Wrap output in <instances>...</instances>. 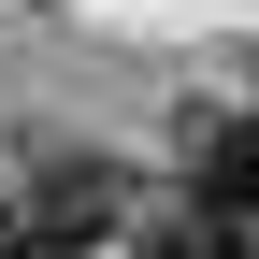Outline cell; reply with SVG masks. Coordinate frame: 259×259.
<instances>
[{"label":"cell","mask_w":259,"mask_h":259,"mask_svg":"<svg viewBox=\"0 0 259 259\" xmlns=\"http://www.w3.org/2000/svg\"><path fill=\"white\" fill-rule=\"evenodd\" d=\"M0 231H15V259H87L130 231V173L101 144H29L15 158V202H0Z\"/></svg>","instance_id":"obj_1"},{"label":"cell","mask_w":259,"mask_h":259,"mask_svg":"<svg viewBox=\"0 0 259 259\" xmlns=\"http://www.w3.org/2000/svg\"><path fill=\"white\" fill-rule=\"evenodd\" d=\"M173 202L259 231V115H187V187H173Z\"/></svg>","instance_id":"obj_2"}]
</instances>
